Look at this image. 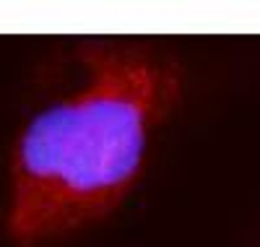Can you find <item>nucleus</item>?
Returning <instances> with one entry per match:
<instances>
[{"mask_svg":"<svg viewBox=\"0 0 260 247\" xmlns=\"http://www.w3.org/2000/svg\"><path fill=\"white\" fill-rule=\"evenodd\" d=\"M177 86L175 68L146 50H89L83 84L44 107L19 135L8 237L37 247L115 213L141 177Z\"/></svg>","mask_w":260,"mask_h":247,"instance_id":"f257e3e1","label":"nucleus"}]
</instances>
